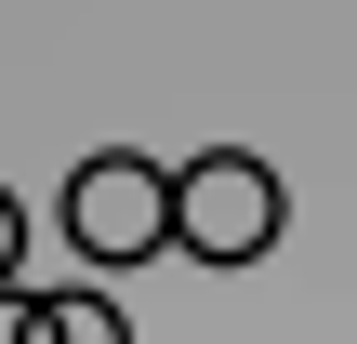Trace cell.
<instances>
[{
  "label": "cell",
  "instance_id": "cell-5",
  "mask_svg": "<svg viewBox=\"0 0 357 344\" xmlns=\"http://www.w3.org/2000/svg\"><path fill=\"white\" fill-rule=\"evenodd\" d=\"M13 252H26V212H13V186H0V292H13Z\"/></svg>",
  "mask_w": 357,
  "mask_h": 344
},
{
  "label": "cell",
  "instance_id": "cell-3",
  "mask_svg": "<svg viewBox=\"0 0 357 344\" xmlns=\"http://www.w3.org/2000/svg\"><path fill=\"white\" fill-rule=\"evenodd\" d=\"M40 344H132V318L106 292H40Z\"/></svg>",
  "mask_w": 357,
  "mask_h": 344
},
{
  "label": "cell",
  "instance_id": "cell-2",
  "mask_svg": "<svg viewBox=\"0 0 357 344\" xmlns=\"http://www.w3.org/2000/svg\"><path fill=\"white\" fill-rule=\"evenodd\" d=\"M66 252H93V265H159V252H172V172H159L146 146L66 159Z\"/></svg>",
  "mask_w": 357,
  "mask_h": 344
},
{
  "label": "cell",
  "instance_id": "cell-4",
  "mask_svg": "<svg viewBox=\"0 0 357 344\" xmlns=\"http://www.w3.org/2000/svg\"><path fill=\"white\" fill-rule=\"evenodd\" d=\"M0 344H40V292H26V278L0 292Z\"/></svg>",
  "mask_w": 357,
  "mask_h": 344
},
{
  "label": "cell",
  "instance_id": "cell-1",
  "mask_svg": "<svg viewBox=\"0 0 357 344\" xmlns=\"http://www.w3.org/2000/svg\"><path fill=\"white\" fill-rule=\"evenodd\" d=\"M278 225H291V186H278L252 146L172 159V252H185V265H265Z\"/></svg>",
  "mask_w": 357,
  "mask_h": 344
}]
</instances>
